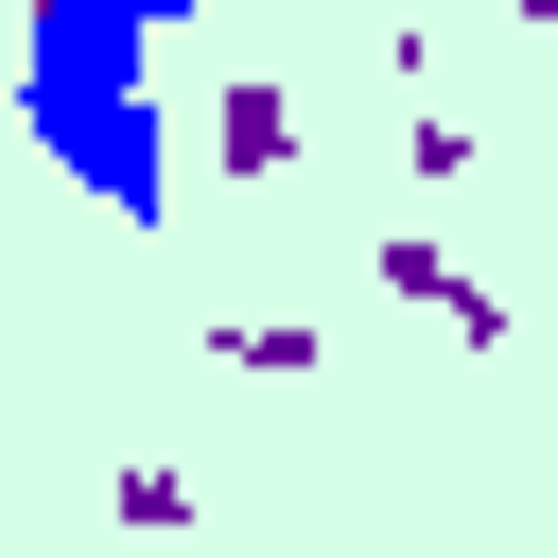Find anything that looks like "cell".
<instances>
[{"instance_id": "obj_1", "label": "cell", "mask_w": 558, "mask_h": 558, "mask_svg": "<svg viewBox=\"0 0 558 558\" xmlns=\"http://www.w3.org/2000/svg\"><path fill=\"white\" fill-rule=\"evenodd\" d=\"M157 35H174V0H52V17H17V122L52 140V174L87 192V209H157L174 192V157H157Z\"/></svg>"}]
</instances>
